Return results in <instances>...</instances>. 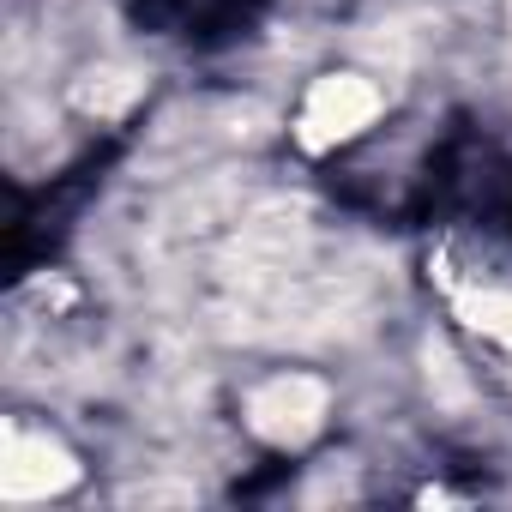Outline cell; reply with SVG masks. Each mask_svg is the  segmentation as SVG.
<instances>
[{"label": "cell", "instance_id": "obj_4", "mask_svg": "<svg viewBox=\"0 0 512 512\" xmlns=\"http://www.w3.org/2000/svg\"><path fill=\"white\" fill-rule=\"evenodd\" d=\"M91 79H97V85L79 91V103H85L91 115H121V109L139 97V79H133V73H91Z\"/></svg>", "mask_w": 512, "mask_h": 512}, {"label": "cell", "instance_id": "obj_1", "mask_svg": "<svg viewBox=\"0 0 512 512\" xmlns=\"http://www.w3.org/2000/svg\"><path fill=\"white\" fill-rule=\"evenodd\" d=\"M374 115H380V91H374L368 79H356V73H332V79H320V85L308 91V103H302V145H308V151H326V145L362 133Z\"/></svg>", "mask_w": 512, "mask_h": 512}, {"label": "cell", "instance_id": "obj_2", "mask_svg": "<svg viewBox=\"0 0 512 512\" xmlns=\"http://www.w3.org/2000/svg\"><path fill=\"white\" fill-rule=\"evenodd\" d=\"M320 416H326V386H320L314 374H284V380L260 386V392H253V404H247L253 434H266V440H278V446L308 440V434L320 428Z\"/></svg>", "mask_w": 512, "mask_h": 512}, {"label": "cell", "instance_id": "obj_3", "mask_svg": "<svg viewBox=\"0 0 512 512\" xmlns=\"http://www.w3.org/2000/svg\"><path fill=\"white\" fill-rule=\"evenodd\" d=\"M73 476H79V464H73L49 434H25V428L7 434V464H0V494H7V500L61 494Z\"/></svg>", "mask_w": 512, "mask_h": 512}]
</instances>
